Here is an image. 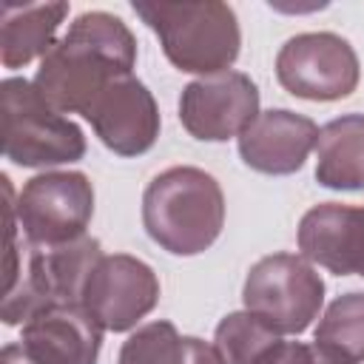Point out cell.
<instances>
[{
    "label": "cell",
    "mask_w": 364,
    "mask_h": 364,
    "mask_svg": "<svg viewBox=\"0 0 364 364\" xmlns=\"http://www.w3.org/2000/svg\"><path fill=\"white\" fill-rule=\"evenodd\" d=\"M134 63L131 28L108 11H85L40 60L34 85L60 114H85L117 77L134 74Z\"/></svg>",
    "instance_id": "6da1fadb"
},
{
    "label": "cell",
    "mask_w": 364,
    "mask_h": 364,
    "mask_svg": "<svg viewBox=\"0 0 364 364\" xmlns=\"http://www.w3.org/2000/svg\"><path fill=\"white\" fill-rule=\"evenodd\" d=\"M142 225L162 250L196 256L222 233L225 193L202 168H168L156 173L142 193Z\"/></svg>",
    "instance_id": "7a4b0ae2"
},
{
    "label": "cell",
    "mask_w": 364,
    "mask_h": 364,
    "mask_svg": "<svg viewBox=\"0 0 364 364\" xmlns=\"http://www.w3.org/2000/svg\"><path fill=\"white\" fill-rule=\"evenodd\" d=\"M134 11L179 71L208 77L228 71L239 57V20L228 3H134Z\"/></svg>",
    "instance_id": "3957f363"
},
{
    "label": "cell",
    "mask_w": 364,
    "mask_h": 364,
    "mask_svg": "<svg viewBox=\"0 0 364 364\" xmlns=\"http://www.w3.org/2000/svg\"><path fill=\"white\" fill-rule=\"evenodd\" d=\"M0 139L6 159L23 168L77 162L85 154L80 125L51 108L23 77H9L0 85Z\"/></svg>",
    "instance_id": "277c9868"
},
{
    "label": "cell",
    "mask_w": 364,
    "mask_h": 364,
    "mask_svg": "<svg viewBox=\"0 0 364 364\" xmlns=\"http://www.w3.org/2000/svg\"><path fill=\"white\" fill-rule=\"evenodd\" d=\"M242 301L282 336L304 333L324 304V282L304 256L273 253L247 270Z\"/></svg>",
    "instance_id": "5b68a950"
},
{
    "label": "cell",
    "mask_w": 364,
    "mask_h": 364,
    "mask_svg": "<svg viewBox=\"0 0 364 364\" xmlns=\"http://www.w3.org/2000/svg\"><path fill=\"white\" fill-rule=\"evenodd\" d=\"M14 213L28 245H65L85 236L94 216V188L80 171H46L23 185Z\"/></svg>",
    "instance_id": "8992f818"
},
{
    "label": "cell",
    "mask_w": 364,
    "mask_h": 364,
    "mask_svg": "<svg viewBox=\"0 0 364 364\" xmlns=\"http://www.w3.org/2000/svg\"><path fill=\"white\" fill-rule=\"evenodd\" d=\"M276 77L293 97L330 102L355 91L358 57L353 46L333 31H304L279 48Z\"/></svg>",
    "instance_id": "52a82bcc"
},
{
    "label": "cell",
    "mask_w": 364,
    "mask_h": 364,
    "mask_svg": "<svg viewBox=\"0 0 364 364\" xmlns=\"http://www.w3.org/2000/svg\"><path fill=\"white\" fill-rule=\"evenodd\" d=\"M159 301L156 273L136 256L128 253H102L91 267L80 304L91 318L111 333H125L139 324Z\"/></svg>",
    "instance_id": "ba28073f"
},
{
    "label": "cell",
    "mask_w": 364,
    "mask_h": 364,
    "mask_svg": "<svg viewBox=\"0 0 364 364\" xmlns=\"http://www.w3.org/2000/svg\"><path fill=\"white\" fill-rule=\"evenodd\" d=\"M256 117L259 88L247 74L233 68L188 82L179 97V122L202 142L239 136Z\"/></svg>",
    "instance_id": "9c48e42d"
},
{
    "label": "cell",
    "mask_w": 364,
    "mask_h": 364,
    "mask_svg": "<svg viewBox=\"0 0 364 364\" xmlns=\"http://www.w3.org/2000/svg\"><path fill=\"white\" fill-rule=\"evenodd\" d=\"M82 117L97 131L100 142L119 156H139L159 136L156 100L134 74L117 77Z\"/></svg>",
    "instance_id": "30bf717a"
},
{
    "label": "cell",
    "mask_w": 364,
    "mask_h": 364,
    "mask_svg": "<svg viewBox=\"0 0 364 364\" xmlns=\"http://www.w3.org/2000/svg\"><path fill=\"white\" fill-rule=\"evenodd\" d=\"M20 347L34 364H97L102 327L82 304H48L23 324Z\"/></svg>",
    "instance_id": "8fae6325"
},
{
    "label": "cell",
    "mask_w": 364,
    "mask_h": 364,
    "mask_svg": "<svg viewBox=\"0 0 364 364\" xmlns=\"http://www.w3.org/2000/svg\"><path fill=\"white\" fill-rule=\"evenodd\" d=\"M318 142V128L310 117L270 108L239 134V156L247 168L270 176L296 173Z\"/></svg>",
    "instance_id": "7c38bea8"
},
{
    "label": "cell",
    "mask_w": 364,
    "mask_h": 364,
    "mask_svg": "<svg viewBox=\"0 0 364 364\" xmlns=\"http://www.w3.org/2000/svg\"><path fill=\"white\" fill-rule=\"evenodd\" d=\"M299 250L336 276L364 273V208L324 202L299 222Z\"/></svg>",
    "instance_id": "4fadbf2b"
},
{
    "label": "cell",
    "mask_w": 364,
    "mask_h": 364,
    "mask_svg": "<svg viewBox=\"0 0 364 364\" xmlns=\"http://www.w3.org/2000/svg\"><path fill=\"white\" fill-rule=\"evenodd\" d=\"M65 3H6L0 11V60L20 68L34 57H46L54 34L65 20Z\"/></svg>",
    "instance_id": "5bb4252c"
},
{
    "label": "cell",
    "mask_w": 364,
    "mask_h": 364,
    "mask_svg": "<svg viewBox=\"0 0 364 364\" xmlns=\"http://www.w3.org/2000/svg\"><path fill=\"white\" fill-rule=\"evenodd\" d=\"M316 179L333 191L364 188V114H344L318 128Z\"/></svg>",
    "instance_id": "9a60e30c"
},
{
    "label": "cell",
    "mask_w": 364,
    "mask_h": 364,
    "mask_svg": "<svg viewBox=\"0 0 364 364\" xmlns=\"http://www.w3.org/2000/svg\"><path fill=\"white\" fill-rule=\"evenodd\" d=\"M117 364H222V355L213 344L196 336H179L171 321L159 318L128 336Z\"/></svg>",
    "instance_id": "2e32d148"
},
{
    "label": "cell",
    "mask_w": 364,
    "mask_h": 364,
    "mask_svg": "<svg viewBox=\"0 0 364 364\" xmlns=\"http://www.w3.org/2000/svg\"><path fill=\"white\" fill-rule=\"evenodd\" d=\"M282 341L284 338L279 330L247 310L228 313L216 324L213 336V347L219 350L222 364H264L282 347Z\"/></svg>",
    "instance_id": "e0dca14e"
},
{
    "label": "cell",
    "mask_w": 364,
    "mask_h": 364,
    "mask_svg": "<svg viewBox=\"0 0 364 364\" xmlns=\"http://www.w3.org/2000/svg\"><path fill=\"white\" fill-rule=\"evenodd\" d=\"M313 341L353 364L364 361V293L338 296L324 310Z\"/></svg>",
    "instance_id": "ac0fdd59"
},
{
    "label": "cell",
    "mask_w": 364,
    "mask_h": 364,
    "mask_svg": "<svg viewBox=\"0 0 364 364\" xmlns=\"http://www.w3.org/2000/svg\"><path fill=\"white\" fill-rule=\"evenodd\" d=\"M264 364H353L324 347L313 344H301V341H282V347L264 361Z\"/></svg>",
    "instance_id": "d6986e66"
},
{
    "label": "cell",
    "mask_w": 364,
    "mask_h": 364,
    "mask_svg": "<svg viewBox=\"0 0 364 364\" xmlns=\"http://www.w3.org/2000/svg\"><path fill=\"white\" fill-rule=\"evenodd\" d=\"M0 364H34V361L23 353L20 344H6L3 353H0Z\"/></svg>",
    "instance_id": "ffe728a7"
},
{
    "label": "cell",
    "mask_w": 364,
    "mask_h": 364,
    "mask_svg": "<svg viewBox=\"0 0 364 364\" xmlns=\"http://www.w3.org/2000/svg\"><path fill=\"white\" fill-rule=\"evenodd\" d=\"M361 276H364V273H361Z\"/></svg>",
    "instance_id": "44dd1931"
}]
</instances>
